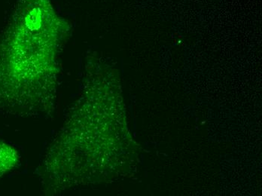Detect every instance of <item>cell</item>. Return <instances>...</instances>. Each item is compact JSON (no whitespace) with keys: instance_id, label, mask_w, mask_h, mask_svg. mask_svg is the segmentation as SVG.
Listing matches in <instances>:
<instances>
[{"instance_id":"cell-1","label":"cell","mask_w":262,"mask_h":196,"mask_svg":"<svg viewBox=\"0 0 262 196\" xmlns=\"http://www.w3.org/2000/svg\"><path fill=\"white\" fill-rule=\"evenodd\" d=\"M31 8L0 40V111L12 116H51L57 95V57L63 25Z\"/></svg>"},{"instance_id":"cell-2","label":"cell","mask_w":262,"mask_h":196,"mask_svg":"<svg viewBox=\"0 0 262 196\" xmlns=\"http://www.w3.org/2000/svg\"><path fill=\"white\" fill-rule=\"evenodd\" d=\"M100 98L98 89L88 76L38 168L46 195L79 189L98 178L105 162L106 140L113 141L112 125L107 127L113 114L107 115Z\"/></svg>"},{"instance_id":"cell-3","label":"cell","mask_w":262,"mask_h":196,"mask_svg":"<svg viewBox=\"0 0 262 196\" xmlns=\"http://www.w3.org/2000/svg\"><path fill=\"white\" fill-rule=\"evenodd\" d=\"M20 160V156L17 149L0 140V178L17 168Z\"/></svg>"}]
</instances>
